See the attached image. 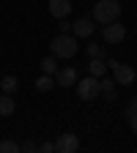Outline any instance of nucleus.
<instances>
[{
  "label": "nucleus",
  "mask_w": 137,
  "mask_h": 153,
  "mask_svg": "<svg viewBox=\"0 0 137 153\" xmlns=\"http://www.w3.org/2000/svg\"><path fill=\"white\" fill-rule=\"evenodd\" d=\"M49 52L58 57V60H69V57L77 55V36H69V33H61L49 41Z\"/></svg>",
  "instance_id": "nucleus-1"
},
{
  "label": "nucleus",
  "mask_w": 137,
  "mask_h": 153,
  "mask_svg": "<svg viewBox=\"0 0 137 153\" xmlns=\"http://www.w3.org/2000/svg\"><path fill=\"white\" fill-rule=\"evenodd\" d=\"M118 16H121V3L118 0H99V3L93 6V19L102 22V25L115 22Z\"/></svg>",
  "instance_id": "nucleus-2"
},
{
  "label": "nucleus",
  "mask_w": 137,
  "mask_h": 153,
  "mask_svg": "<svg viewBox=\"0 0 137 153\" xmlns=\"http://www.w3.org/2000/svg\"><path fill=\"white\" fill-rule=\"evenodd\" d=\"M77 96H80L82 101H93L96 96H102V88H99V76H85V79L77 82Z\"/></svg>",
  "instance_id": "nucleus-3"
},
{
  "label": "nucleus",
  "mask_w": 137,
  "mask_h": 153,
  "mask_svg": "<svg viewBox=\"0 0 137 153\" xmlns=\"http://www.w3.org/2000/svg\"><path fill=\"white\" fill-rule=\"evenodd\" d=\"M107 68H112V74H115V85H132V82L137 79L134 68L126 66V63H115V60H110Z\"/></svg>",
  "instance_id": "nucleus-4"
},
{
  "label": "nucleus",
  "mask_w": 137,
  "mask_h": 153,
  "mask_svg": "<svg viewBox=\"0 0 137 153\" xmlns=\"http://www.w3.org/2000/svg\"><path fill=\"white\" fill-rule=\"evenodd\" d=\"M102 36H104L107 44H121L124 38H126V27L115 19V22H107V25H104V33H102Z\"/></svg>",
  "instance_id": "nucleus-5"
},
{
  "label": "nucleus",
  "mask_w": 137,
  "mask_h": 153,
  "mask_svg": "<svg viewBox=\"0 0 137 153\" xmlns=\"http://www.w3.org/2000/svg\"><path fill=\"white\" fill-rule=\"evenodd\" d=\"M55 150L58 153H77V150H80V140H77V134H71V131L61 134V137L55 140Z\"/></svg>",
  "instance_id": "nucleus-6"
},
{
  "label": "nucleus",
  "mask_w": 137,
  "mask_h": 153,
  "mask_svg": "<svg viewBox=\"0 0 137 153\" xmlns=\"http://www.w3.org/2000/svg\"><path fill=\"white\" fill-rule=\"evenodd\" d=\"M49 14L55 19H66L71 14V0H49Z\"/></svg>",
  "instance_id": "nucleus-7"
},
{
  "label": "nucleus",
  "mask_w": 137,
  "mask_h": 153,
  "mask_svg": "<svg viewBox=\"0 0 137 153\" xmlns=\"http://www.w3.org/2000/svg\"><path fill=\"white\" fill-rule=\"evenodd\" d=\"M77 82V68H58L55 71V85H61V88H69V85H74Z\"/></svg>",
  "instance_id": "nucleus-8"
},
{
  "label": "nucleus",
  "mask_w": 137,
  "mask_h": 153,
  "mask_svg": "<svg viewBox=\"0 0 137 153\" xmlns=\"http://www.w3.org/2000/svg\"><path fill=\"white\" fill-rule=\"evenodd\" d=\"M71 30H74L77 38H88V36L93 33V22H91L88 16H82V19H77V22L71 25Z\"/></svg>",
  "instance_id": "nucleus-9"
},
{
  "label": "nucleus",
  "mask_w": 137,
  "mask_h": 153,
  "mask_svg": "<svg viewBox=\"0 0 137 153\" xmlns=\"http://www.w3.org/2000/svg\"><path fill=\"white\" fill-rule=\"evenodd\" d=\"M14 109H16V104L11 99V93H0V115L8 118V115H14Z\"/></svg>",
  "instance_id": "nucleus-10"
},
{
  "label": "nucleus",
  "mask_w": 137,
  "mask_h": 153,
  "mask_svg": "<svg viewBox=\"0 0 137 153\" xmlns=\"http://www.w3.org/2000/svg\"><path fill=\"white\" fill-rule=\"evenodd\" d=\"M99 88H102V96L107 101L115 99V79H102V76H99Z\"/></svg>",
  "instance_id": "nucleus-11"
},
{
  "label": "nucleus",
  "mask_w": 137,
  "mask_h": 153,
  "mask_svg": "<svg viewBox=\"0 0 137 153\" xmlns=\"http://www.w3.org/2000/svg\"><path fill=\"white\" fill-rule=\"evenodd\" d=\"M88 71H91L93 76H104V71H107V63L102 60V57H93V60L88 63Z\"/></svg>",
  "instance_id": "nucleus-12"
},
{
  "label": "nucleus",
  "mask_w": 137,
  "mask_h": 153,
  "mask_svg": "<svg viewBox=\"0 0 137 153\" xmlns=\"http://www.w3.org/2000/svg\"><path fill=\"white\" fill-rule=\"evenodd\" d=\"M55 88V79H52V74H41L36 79V90H41V93H47V90H52Z\"/></svg>",
  "instance_id": "nucleus-13"
},
{
  "label": "nucleus",
  "mask_w": 137,
  "mask_h": 153,
  "mask_svg": "<svg viewBox=\"0 0 137 153\" xmlns=\"http://www.w3.org/2000/svg\"><path fill=\"white\" fill-rule=\"evenodd\" d=\"M16 85H19V82H16V76H11V74H8V76H3V79H0V90H3V93H11V96H14Z\"/></svg>",
  "instance_id": "nucleus-14"
},
{
  "label": "nucleus",
  "mask_w": 137,
  "mask_h": 153,
  "mask_svg": "<svg viewBox=\"0 0 137 153\" xmlns=\"http://www.w3.org/2000/svg\"><path fill=\"white\" fill-rule=\"evenodd\" d=\"M41 71H44V74H55V71H58V57H55V55H49V57H44V60H41Z\"/></svg>",
  "instance_id": "nucleus-15"
},
{
  "label": "nucleus",
  "mask_w": 137,
  "mask_h": 153,
  "mask_svg": "<svg viewBox=\"0 0 137 153\" xmlns=\"http://www.w3.org/2000/svg\"><path fill=\"white\" fill-rule=\"evenodd\" d=\"M16 150H22V145H16L11 140H0V153H16Z\"/></svg>",
  "instance_id": "nucleus-16"
},
{
  "label": "nucleus",
  "mask_w": 137,
  "mask_h": 153,
  "mask_svg": "<svg viewBox=\"0 0 137 153\" xmlns=\"http://www.w3.org/2000/svg\"><path fill=\"white\" fill-rule=\"evenodd\" d=\"M88 52H91V57H102V52H104V49H102L99 44H91V47H88Z\"/></svg>",
  "instance_id": "nucleus-17"
},
{
  "label": "nucleus",
  "mask_w": 137,
  "mask_h": 153,
  "mask_svg": "<svg viewBox=\"0 0 137 153\" xmlns=\"http://www.w3.org/2000/svg\"><path fill=\"white\" fill-rule=\"evenodd\" d=\"M129 126L134 128V134H137V109L134 112H129Z\"/></svg>",
  "instance_id": "nucleus-18"
},
{
  "label": "nucleus",
  "mask_w": 137,
  "mask_h": 153,
  "mask_svg": "<svg viewBox=\"0 0 137 153\" xmlns=\"http://www.w3.org/2000/svg\"><path fill=\"white\" fill-rule=\"evenodd\" d=\"M38 150H44V153H52V150H55V142H41V148H38Z\"/></svg>",
  "instance_id": "nucleus-19"
},
{
  "label": "nucleus",
  "mask_w": 137,
  "mask_h": 153,
  "mask_svg": "<svg viewBox=\"0 0 137 153\" xmlns=\"http://www.w3.org/2000/svg\"><path fill=\"white\" fill-rule=\"evenodd\" d=\"M22 150H28V153H30V150H38V148H36L33 142H25V145H22Z\"/></svg>",
  "instance_id": "nucleus-20"
},
{
  "label": "nucleus",
  "mask_w": 137,
  "mask_h": 153,
  "mask_svg": "<svg viewBox=\"0 0 137 153\" xmlns=\"http://www.w3.org/2000/svg\"><path fill=\"white\" fill-rule=\"evenodd\" d=\"M134 109H137V99H134V101L129 104V112H134Z\"/></svg>",
  "instance_id": "nucleus-21"
}]
</instances>
